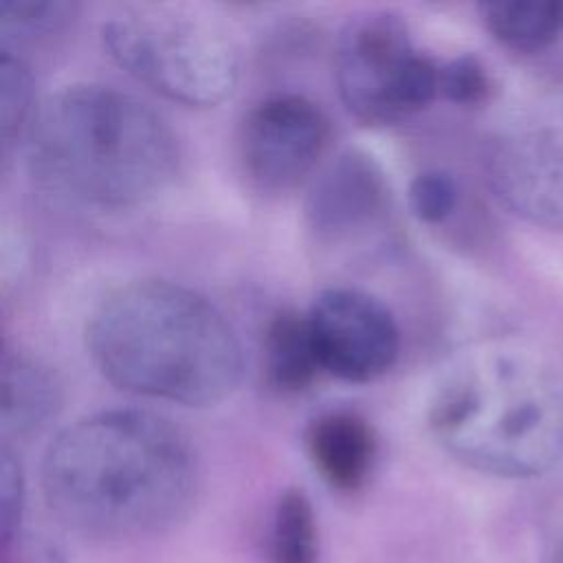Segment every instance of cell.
<instances>
[{
	"mask_svg": "<svg viewBox=\"0 0 563 563\" xmlns=\"http://www.w3.org/2000/svg\"><path fill=\"white\" fill-rule=\"evenodd\" d=\"M490 77L473 55H460L440 66V92L457 106H477L490 95Z\"/></svg>",
	"mask_w": 563,
	"mask_h": 563,
	"instance_id": "19",
	"label": "cell"
},
{
	"mask_svg": "<svg viewBox=\"0 0 563 563\" xmlns=\"http://www.w3.org/2000/svg\"><path fill=\"white\" fill-rule=\"evenodd\" d=\"M24 508V475L18 457L9 446L0 453V532L2 545L7 548L15 537Z\"/></svg>",
	"mask_w": 563,
	"mask_h": 563,
	"instance_id": "20",
	"label": "cell"
},
{
	"mask_svg": "<svg viewBox=\"0 0 563 563\" xmlns=\"http://www.w3.org/2000/svg\"><path fill=\"white\" fill-rule=\"evenodd\" d=\"M457 205V185L451 174L427 169L409 183V207L420 222L438 224L446 220Z\"/></svg>",
	"mask_w": 563,
	"mask_h": 563,
	"instance_id": "18",
	"label": "cell"
},
{
	"mask_svg": "<svg viewBox=\"0 0 563 563\" xmlns=\"http://www.w3.org/2000/svg\"><path fill=\"white\" fill-rule=\"evenodd\" d=\"M198 466L187 435L143 409H108L64 427L42 460L48 510L99 539H134L189 510Z\"/></svg>",
	"mask_w": 563,
	"mask_h": 563,
	"instance_id": "1",
	"label": "cell"
},
{
	"mask_svg": "<svg viewBox=\"0 0 563 563\" xmlns=\"http://www.w3.org/2000/svg\"><path fill=\"white\" fill-rule=\"evenodd\" d=\"M334 81L358 121L389 125L422 110L440 92V66L416 48L398 13L367 11L347 20L339 33Z\"/></svg>",
	"mask_w": 563,
	"mask_h": 563,
	"instance_id": "6",
	"label": "cell"
},
{
	"mask_svg": "<svg viewBox=\"0 0 563 563\" xmlns=\"http://www.w3.org/2000/svg\"><path fill=\"white\" fill-rule=\"evenodd\" d=\"M59 409V385L48 365L26 352L2 358V429L26 438L48 424Z\"/></svg>",
	"mask_w": 563,
	"mask_h": 563,
	"instance_id": "12",
	"label": "cell"
},
{
	"mask_svg": "<svg viewBox=\"0 0 563 563\" xmlns=\"http://www.w3.org/2000/svg\"><path fill=\"white\" fill-rule=\"evenodd\" d=\"M554 563H563V541L559 543L556 548V554H554Z\"/></svg>",
	"mask_w": 563,
	"mask_h": 563,
	"instance_id": "21",
	"label": "cell"
},
{
	"mask_svg": "<svg viewBox=\"0 0 563 563\" xmlns=\"http://www.w3.org/2000/svg\"><path fill=\"white\" fill-rule=\"evenodd\" d=\"M0 119H2V141L9 145L22 128H29L33 108V77L29 66L11 48L0 51Z\"/></svg>",
	"mask_w": 563,
	"mask_h": 563,
	"instance_id": "17",
	"label": "cell"
},
{
	"mask_svg": "<svg viewBox=\"0 0 563 563\" xmlns=\"http://www.w3.org/2000/svg\"><path fill=\"white\" fill-rule=\"evenodd\" d=\"M271 563H319V528L314 508L301 488L279 495L268 530Z\"/></svg>",
	"mask_w": 563,
	"mask_h": 563,
	"instance_id": "15",
	"label": "cell"
},
{
	"mask_svg": "<svg viewBox=\"0 0 563 563\" xmlns=\"http://www.w3.org/2000/svg\"><path fill=\"white\" fill-rule=\"evenodd\" d=\"M73 2L59 0H35V2H0V35L2 46L9 42L29 44L42 37L62 33L75 18Z\"/></svg>",
	"mask_w": 563,
	"mask_h": 563,
	"instance_id": "16",
	"label": "cell"
},
{
	"mask_svg": "<svg viewBox=\"0 0 563 563\" xmlns=\"http://www.w3.org/2000/svg\"><path fill=\"white\" fill-rule=\"evenodd\" d=\"M321 372L367 383L398 358L400 330L391 310L356 288H325L306 312Z\"/></svg>",
	"mask_w": 563,
	"mask_h": 563,
	"instance_id": "7",
	"label": "cell"
},
{
	"mask_svg": "<svg viewBox=\"0 0 563 563\" xmlns=\"http://www.w3.org/2000/svg\"><path fill=\"white\" fill-rule=\"evenodd\" d=\"M486 178L519 218L563 229V123L521 125L493 139Z\"/></svg>",
	"mask_w": 563,
	"mask_h": 563,
	"instance_id": "9",
	"label": "cell"
},
{
	"mask_svg": "<svg viewBox=\"0 0 563 563\" xmlns=\"http://www.w3.org/2000/svg\"><path fill=\"white\" fill-rule=\"evenodd\" d=\"M427 422L464 466L506 479L537 477L563 455V391L532 354L482 345L438 378Z\"/></svg>",
	"mask_w": 563,
	"mask_h": 563,
	"instance_id": "4",
	"label": "cell"
},
{
	"mask_svg": "<svg viewBox=\"0 0 563 563\" xmlns=\"http://www.w3.org/2000/svg\"><path fill=\"white\" fill-rule=\"evenodd\" d=\"M328 139L330 121L319 103L303 95H275L246 114L240 158L257 187L284 191L314 169Z\"/></svg>",
	"mask_w": 563,
	"mask_h": 563,
	"instance_id": "8",
	"label": "cell"
},
{
	"mask_svg": "<svg viewBox=\"0 0 563 563\" xmlns=\"http://www.w3.org/2000/svg\"><path fill=\"white\" fill-rule=\"evenodd\" d=\"M306 451L321 479L339 493H356L372 475L378 440L367 418L352 409H332L310 420Z\"/></svg>",
	"mask_w": 563,
	"mask_h": 563,
	"instance_id": "11",
	"label": "cell"
},
{
	"mask_svg": "<svg viewBox=\"0 0 563 563\" xmlns=\"http://www.w3.org/2000/svg\"><path fill=\"white\" fill-rule=\"evenodd\" d=\"M101 40L134 79L191 108L224 101L240 79V53L231 35L183 7H121L103 20Z\"/></svg>",
	"mask_w": 563,
	"mask_h": 563,
	"instance_id": "5",
	"label": "cell"
},
{
	"mask_svg": "<svg viewBox=\"0 0 563 563\" xmlns=\"http://www.w3.org/2000/svg\"><path fill=\"white\" fill-rule=\"evenodd\" d=\"M264 369L268 383L284 394H297L312 385L321 372L308 317L297 310H279L266 325Z\"/></svg>",
	"mask_w": 563,
	"mask_h": 563,
	"instance_id": "13",
	"label": "cell"
},
{
	"mask_svg": "<svg viewBox=\"0 0 563 563\" xmlns=\"http://www.w3.org/2000/svg\"><path fill=\"white\" fill-rule=\"evenodd\" d=\"M488 33L508 48L534 53L563 33V0H493L479 4Z\"/></svg>",
	"mask_w": 563,
	"mask_h": 563,
	"instance_id": "14",
	"label": "cell"
},
{
	"mask_svg": "<svg viewBox=\"0 0 563 563\" xmlns=\"http://www.w3.org/2000/svg\"><path fill=\"white\" fill-rule=\"evenodd\" d=\"M88 352L123 391L209 407L238 387L242 347L224 314L167 279H134L108 292L86 325Z\"/></svg>",
	"mask_w": 563,
	"mask_h": 563,
	"instance_id": "2",
	"label": "cell"
},
{
	"mask_svg": "<svg viewBox=\"0 0 563 563\" xmlns=\"http://www.w3.org/2000/svg\"><path fill=\"white\" fill-rule=\"evenodd\" d=\"M387 202L389 187L376 161L350 150L314 178L306 216L321 240L336 242L378 222L387 211Z\"/></svg>",
	"mask_w": 563,
	"mask_h": 563,
	"instance_id": "10",
	"label": "cell"
},
{
	"mask_svg": "<svg viewBox=\"0 0 563 563\" xmlns=\"http://www.w3.org/2000/svg\"><path fill=\"white\" fill-rule=\"evenodd\" d=\"M31 176L95 209H130L163 194L180 163L167 121L134 95L73 84L44 97L26 128Z\"/></svg>",
	"mask_w": 563,
	"mask_h": 563,
	"instance_id": "3",
	"label": "cell"
}]
</instances>
